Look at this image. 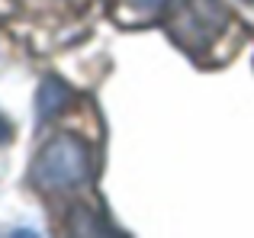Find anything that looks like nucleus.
<instances>
[{
    "mask_svg": "<svg viewBox=\"0 0 254 238\" xmlns=\"http://www.w3.org/2000/svg\"><path fill=\"white\" fill-rule=\"evenodd\" d=\"M168 29L180 49L196 55V61L209 64V49H216L222 36L232 32V13L225 0H184Z\"/></svg>",
    "mask_w": 254,
    "mask_h": 238,
    "instance_id": "nucleus-2",
    "label": "nucleus"
},
{
    "mask_svg": "<svg viewBox=\"0 0 254 238\" xmlns=\"http://www.w3.org/2000/svg\"><path fill=\"white\" fill-rule=\"evenodd\" d=\"M168 0H116V16L123 23H145L151 19Z\"/></svg>",
    "mask_w": 254,
    "mask_h": 238,
    "instance_id": "nucleus-3",
    "label": "nucleus"
},
{
    "mask_svg": "<svg viewBox=\"0 0 254 238\" xmlns=\"http://www.w3.org/2000/svg\"><path fill=\"white\" fill-rule=\"evenodd\" d=\"M29 177L45 193H68V190H77L93 177L90 151H87V145L77 135L62 132V135H55L36 155V161H32V168H29Z\"/></svg>",
    "mask_w": 254,
    "mask_h": 238,
    "instance_id": "nucleus-1",
    "label": "nucleus"
},
{
    "mask_svg": "<svg viewBox=\"0 0 254 238\" xmlns=\"http://www.w3.org/2000/svg\"><path fill=\"white\" fill-rule=\"evenodd\" d=\"M251 3H254V0H251Z\"/></svg>",
    "mask_w": 254,
    "mask_h": 238,
    "instance_id": "nucleus-5",
    "label": "nucleus"
},
{
    "mask_svg": "<svg viewBox=\"0 0 254 238\" xmlns=\"http://www.w3.org/2000/svg\"><path fill=\"white\" fill-rule=\"evenodd\" d=\"M10 135V129H6V122H3V116H0V142H3V138Z\"/></svg>",
    "mask_w": 254,
    "mask_h": 238,
    "instance_id": "nucleus-4",
    "label": "nucleus"
}]
</instances>
